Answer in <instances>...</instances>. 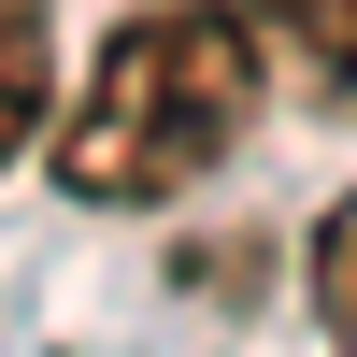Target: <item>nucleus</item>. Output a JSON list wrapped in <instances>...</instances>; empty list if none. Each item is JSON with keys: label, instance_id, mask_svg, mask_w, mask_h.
<instances>
[{"label": "nucleus", "instance_id": "1", "mask_svg": "<svg viewBox=\"0 0 357 357\" xmlns=\"http://www.w3.org/2000/svg\"><path fill=\"white\" fill-rule=\"evenodd\" d=\"M257 72H272V57H257L243 0H143L100 43V72H86V114L57 129V186L100 200V215H143V200L200 186V172L243 143Z\"/></svg>", "mask_w": 357, "mask_h": 357}, {"label": "nucleus", "instance_id": "2", "mask_svg": "<svg viewBox=\"0 0 357 357\" xmlns=\"http://www.w3.org/2000/svg\"><path fill=\"white\" fill-rule=\"evenodd\" d=\"M257 57H286V72L314 86V100H357V0H243Z\"/></svg>", "mask_w": 357, "mask_h": 357}, {"label": "nucleus", "instance_id": "3", "mask_svg": "<svg viewBox=\"0 0 357 357\" xmlns=\"http://www.w3.org/2000/svg\"><path fill=\"white\" fill-rule=\"evenodd\" d=\"M43 143V15L29 0H0V172Z\"/></svg>", "mask_w": 357, "mask_h": 357}, {"label": "nucleus", "instance_id": "4", "mask_svg": "<svg viewBox=\"0 0 357 357\" xmlns=\"http://www.w3.org/2000/svg\"><path fill=\"white\" fill-rule=\"evenodd\" d=\"M314 329H329V357H357V186L314 215Z\"/></svg>", "mask_w": 357, "mask_h": 357}]
</instances>
